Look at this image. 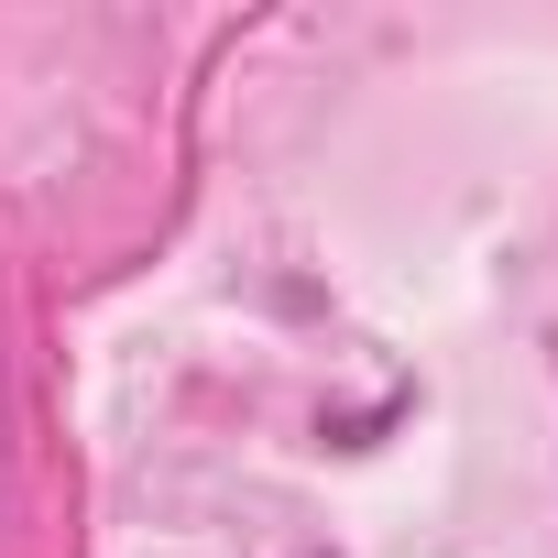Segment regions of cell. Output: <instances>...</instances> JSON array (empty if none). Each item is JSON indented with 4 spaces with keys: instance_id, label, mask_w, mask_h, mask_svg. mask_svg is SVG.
<instances>
[{
    "instance_id": "1",
    "label": "cell",
    "mask_w": 558,
    "mask_h": 558,
    "mask_svg": "<svg viewBox=\"0 0 558 558\" xmlns=\"http://www.w3.org/2000/svg\"><path fill=\"white\" fill-rule=\"evenodd\" d=\"M318 558H329V547H318Z\"/></svg>"
}]
</instances>
